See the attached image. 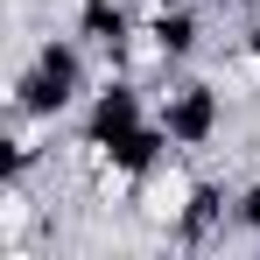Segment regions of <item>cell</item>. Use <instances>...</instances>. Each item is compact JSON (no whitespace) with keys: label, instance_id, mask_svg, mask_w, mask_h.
Returning <instances> with one entry per match:
<instances>
[{"label":"cell","instance_id":"1","mask_svg":"<svg viewBox=\"0 0 260 260\" xmlns=\"http://www.w3.org/2000/svg\"><path fill=\"white\" fill-rule=\"evenodd\" d=\"M91 85H99V56H91L71 28L49 21L43 36H21V56H14V71H7V113L71 127V120L85 113Z\"/></svg>","mask_w":260,"mask_h":260},{"label":"cell","instance_id":"2","mask_svg":"<svg viewBox=\"0 0 260 260\" xmlns=\"http://www.w3.org/2000/svg\"><path fill=\"white\" fill-rule=\"evenodd\" d=\"M155 113L183 155H218V141L232 134V91L218 85V71L190 63V71L155 85Z\"/></svg>","mask_w":260,"mask_h":260},{"label":"cell","instance_id":"3","mask_svg":"<svg viewBox=\"0 0 260 260\" xmlns=\"http://www.w3.org/2000/svg\"><path fill=\"white\" fill-rule=\"evenodd\" d=\"M211 7H225V14H239V7H246V0H211Z\"/></svg>","mask_w":260,"mask_h":260}]
</instances>
